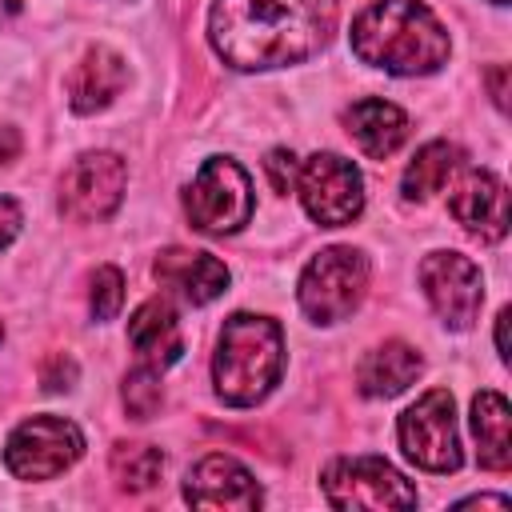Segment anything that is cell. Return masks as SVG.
I'll return each mask as SVG.
<instances>
[{"instance_id": "20", "label": "cell", "mask_w": 512, "mask_h": 512, "mask_svg": "<svg viewBox=\"0 0 512 512\" xmlns=\"http://www.w3.org/2000/svg\"><path fill=\"white\" fill-rule=\"evenodd\" d=\"M460 148L448 144V140H436V144H424L416 152V160L404 168V196L408 200H428L432 192H440L448 184V176L460 168Z\"/></svg>"}, {"instance_id": "14", "label": "cell", "mask_w": 512, "mask_h": 512, "mask_svg": "<svg viewBox=\"0 0 512 512\" xmlns=\"http://www.w3.org/2000/svg\"><path fill=\"white\" fill-rule=\"evenodd\" d=\"M156 280L172 284L188 304H208L228 288V268L208 256V252H188V248H168L156 260Z\"/></svg>"}, {"instance_id": "17", "label": "cell", "mask_w": 512, "mask_h": 512, "mask_svg": "<svg viewBox=\"0 0 512 512\" xmlns=\"http://www.w3.org/2000/svg\"><path fill=\"white\" fill-rule=\"evenodd\" d=\"M124 80H128V68L112 48H88L68 76V104L76 112H96L124 88Z\"/></svg>"}, {"instance_id": "19", "label": "cell", "mask_w": 512, "mask_h": 512, "mask_svg": "<svg viewBox=\"0 0 512 512\" xmlns=\"http://www.w3.org/2000/svg\"><path fill=\"white\" fill-rule=\"evenodd\" d=\"M472 432L480 444V464L492 472H504L512 464V416L500 392L488 388L472 400Z\"/></svg>"}, {"instance_id": "28", "label": "cell", "mask_w": 512, "mask_h": 512, "mask_svg": "<svg viewBox=\"0 0 512 512\" xmlns=\"http://www.w3.org/2000/svg\"><path fill=\"white\" fill-rule=\"evenodd\" d=\"M16 152H20V136H16V128H0V160L8 164Z\"/></svg>"}, {"instance_id": "26", "label": "cell", "mask_w": 512, "mask_h": 512, "mask_svg": "<svg viewBox=\"0 0 512 512\" xmlns=\"http://www.w3.org/2000/svg\"><path fill=\"white\" fill-rule=\"evenodd\" d=\"M16 232H20V208H16V200L0 196V248L12 244Z\"/></svg>"}, {"instance_id": "12", "label": "cell", "mask_w": 512, "mask_h": 512, "mask_svg": "<svg viewBox=\"0 0 512 512\" xmlns=\"http://www.w3.org/2000/svg\"><path fill=\"white\" fill-rule=\"evenodd\" d=\"M184 500L196 508H256L260 504V488L248 476V468H240L232 456H204L188 480H184Z\"/></svg>"}, {"instance_id": "7", "label": "cell", "mask_w": 512, "mask_h": 512, "mask_svg": "<svg viewBox=\"0 0 512 512\" xmlns=\"http://www.w3.org/2000/svg\"><path fill=\"white\" fill-rule=\"evenodd\" d=\"M332 508H412L416 488L380 456H344L324 472Z\"/></svg>"}, {"instance_id": "13", "label": "cell", "mask_w": 512, "mask_h": 512, "mask_svg": "<svg viewBox=\"0 0 512 512\" xmlns=\"http://www.w3.org/2000/svg\"><path fill=\"white\" fill-rule=\"evenodd\" d=\"M448 208L480 240H500L508 232V192L492 172H464L448 196Z\"/></svg>"}, {"instance_id": "9", "label": "cell", "mask_w": 512, "mask_h": 512, "mask_svg": "<svg viewBox=\"0 0 512 512\" xmlns=\"http://www.w3.org/2000/svg\"><path fill=\"white\" fill-rule=\"evenodd\" d=\"M400 448L412 464H420L428 472H456L460 468L456 416H452V396L444 388L424 392L400 416Z\"/></svg>"}, {"instance_id": "10", "label": "cell", "mask_w": 512, "mask_h": 512, "mask_svg": "<svg viewBox=\"0 0 512 512\" xmlns=\"http://www.w3.org/2000/svg\"><path fill=\"white\" fill-rule=\"evenodd\" d=\"M124 180H128V168L116 152H84L64 172L60 208L72 220H84V224L104 220V216L116 212V204L124 196Z\"/></svg>"}, {"instance_id": "16", "label": "cell", "mask_w": 512, "mask_h": 512, "mask_svg": "<svg viewBox=\"0 0 512 512\" xmlns=\"http://www.w3.org/2000/svg\"><path fill=\"white\" fill-rule=\"evenodd\" d=\"M344 124H348V136L360 144V152H368L372 160H384L392 156L404 136H408V116L388 104V100H356L348 112H344Z\"/></svg>"}, {"instance_id": "2", "label": "cell", "mask_w": 512, "mask_h": 512, "mask_svg": "<svg viewBox=\"0 0 512 512\" xmlns=\"http://www.w3.org/2000/svg\"><path fill=\"white\" fill-rule=\"evenodd\" d=\"M352 52L392 76L436 72L448 60V32L420 0H376L352 20Z\"/></svg>"}, {"instance_id": "31", "label": "cell", "mask_w": 512, "mask_h": 512, "mask_svg": "<svg viewBox=\"0 0 512 512\" xmlns=\"http://www.w3.org/2000/svg\"><path fill=\"white\" fill-rule=\"evenodd\" d=\"M492 4H504V0H492Z\"/></svg>"}, {"instance_id": "6", "label": "cell", "mask_w": 512, "mask_h": 512, "mask_svg": "<svg viewBox=\"0 0 512 512\" xmlns=\"http://www.w3.org/2000/svg\"><path fill=\"white\" fill-rule=\"evenodd\" d=\"M84 452V436L72 420L60 416H32L24 420L4 448V464L20 480H52L64 468H72Z\"/></svg>"}, {"instance_id": "15", "label": "cell", "mask_w": 512, "mask_h": 512, "mask_svg": "<svg viewBox=\"0 0 512 512\" xmlns=\"http://www.w3.org/2000/svg\"><path fill=\"white\" fill-rule=\"evenodd\" d=\"M128 344L136 348L140 364L148 368H168L180 360L184 352V340H180V324H176V312L168 300H148L132 312L128 320Z\"/></svg>"}, {"instance_id": "5", "label": "cell", "mask_w": 512, "mask_h": 512, "mask_svg": "<svg viewBox=\"0 0 512 512\" xmlns=\"http://www.w3.org/2000/svg\"><path fill=\"white\" fill-rule=\"evenodd\" d=\"M184 212H188L192 228L208 232V236H224V232H236L240 224H248L252 184H248L244 168L228 156L204 160V168L196 172V180L184 196Z\"/></svg>"}, {"instance_id": "30", "label": "cell", "mask_w": 512, "mask_h": 512, "mask_svg": "<svg viewBox=\"0 0 512 512\" xmlns=\"http://www.w3.org/2000/svg\"><path fill=\"white\" fill-rule=\"evenodd\" d=\"M12 12H20V0H0V20H8Z\"/></svg>"}, {"instance_id": "25", "label": "cell", "mask_w": 512, "mask_h": 512, "mask_svg": "<svg viewBox=\"0 0 512 512\" xmlns=\"http://www.w3.org/2000/svg\"><path fill=\"white\" fill-rule=\"evenodd\" d=\"M40 384H44L48 392L72 388V384H76V364H72V356H64V352L48 356V360H44V368H40Z\"/></svg>"}, {"instance_id": "11", "label": "cell", "mask_w": 512, "mask_h": 512, "mask_svg": "<svg viewBox=\"0 0 512 512\" xmlns=\"http://www.w3.org/2000/svg\"><path fill=\"white\" fill-rule=\"evenodd\" d=\"M420 284H424V296L432 300V308L440 312L444 324L468 328L476 320L480 300H484V284H480V268L468 256L432 252L420 264Z\"/></svg>"}, {"instance_id": "3", "label": "cell", "mask_w": 512, "mask_h": 512, "mask_svg": "<svg viewBox=\"0 0 512 512\" xmlns=\"http://www.w3.org/2000/svg\"><path fill=\"white\" fill-rule=\"evenodd\" d=\"M280 368H284V340L272 320L248 316V312H236L232 320H224L220 348L212 360L216 392L224 404L244 408L264 400L280 380Z\"/></svg>"}, {"instance_id": "4", "label": "cell", "mask_w": 512, "mask_h": 512, "mask_svg": "<svg viewBox=\"0 0 512 512\" xmlns=\"http://www.w3.org/2000/svg\"><path fill=\"white\" fill-rule=\"evenodd\" d=\"M364 284H368V260L356 248L340 244V248H324L320 256L308 260L296 296H300V308L308 320L336 324L360 304Z\"/></svg>"}, {"instance_id": "29", "label": "cell", "mask_w": 512, "mask_h": 512, "mask_svg": "<svg viewBox=\"0 0 512 512\" xmlns=\"http://www.w3.org/2000/svg\"><path fill=\"white\" fill-rule=\"evenodd\" d=\"M468 504H480V508H508L504 496H472V500H464L460 508H468Z\"/></svg>"}, {"instance_id": "27", "label": "cell", "mask_w": 512, "mask_h": 512, "mask_svg": "<svg viewBox=\"0 0 512 512\" xmlns=\"http://www.w3.org/2000/svg\"><path fill=\"white\" fill-rule=\"evenodd\" d=\"M504 76H508V68H504V64H496V68L488 72V80H492V100H496V108H504V104H508V88H504Z\"/></svg>"}, {"instance_id": "22", "label": "cell", "mask_w": 512, "mask_h": 512, "mask_svg": "<svg viewBox=\"0 0 512 512\" xmlns=\"http://www.w3.org/2000/svg\"><path fill=\"white\" fill-rule=\"evenodd\" d=\"M164 400V388H160V368H148L140 364L136 372H128L124 380V408L132 420H148Z\"/></svg>"}, {"instance_id": "23", "label": "cell", "mask_w": 512, "mask_h": 512, "mask_svg": "<svg viewBox=\"0 0 512 512\" xmlns=\"http://www.w3.org/2000/svg\"><path fill=\"white\" fill-rule=\"evenodd\" d=\"M88 300H92L96 320H112V316L120 312V304H124V276H120V268H112V264L96 268V272H92V292H88Z\"/></svg>"}, {"instance_id": "1", "label": "cell", "mask_w": 512, "mask_h": 512, "mask_svg": "<svg viewBox=\"0 0 512 512\" xmlns=\"http://www.w3.org/2000/svg\"><path fill=\"white\" fill-rule=\"evenodd\" d=\"M336 0H216L208 36L232 68H280L320 52Z\"/></svg>"}, {"instance_id": "24", "label": "cell", "mask_w": 512, "mask_h": 512, "mask_svg": "<svg viewBox=\"0 0 512 512\" xmlns=\"http://www.w3.org/2000/svg\"><path fill=\"white\" fill-rule=\"evenodd\" d=\"M264 168H268V180H272L276 192H292V184H296V168H300V164H296V156H292L288 148L268 152Z\"/></svg>"}, {"instance_id": "21", "label": "cell", "mask_w": 512, "mask_h": 512, "mask_svg": "<svg viewBox=\"0 0 512 512\" xmlns=\"http://www.w3.org/2000/svg\"><path fill=\"white\" fill-rule=\"evenodd\" d=\"M112 472L128 492H148L160 484L164 452L152 444H116L112 448Z\"/></svg>"}, {"instance_id": "18", "label": "cell", "mask_w": 512, "mask_h": 512, "mask_svg": "<svg viewBox=\"0 0 512 512\" xmlns=\"http://www.w3.org/2000/svg\"><path fill=\"white\" fill-rule=\"evenodd\" d=\"M416 376H420V352L408 348V344H400V340H388L376 352H368L360 360V372H356L364 396H396Z\"/></svg>"}, {"instance_id": "8", "label": "cell", "mask_w": 512, "mask_h": 512, "mask_svg": "<svg viewBox=\"0 0 512 512\" xmlns=\"http://www.w3.org/2000/svg\"><path fill=\"white\" fill-rule=\"evenodd\" d=\"M296 184H300V200H304L308 216L324 228H340V224L356 220L364 208V180L336 152L308 156L296 168Z\"/></svg>"}]
</instances>
